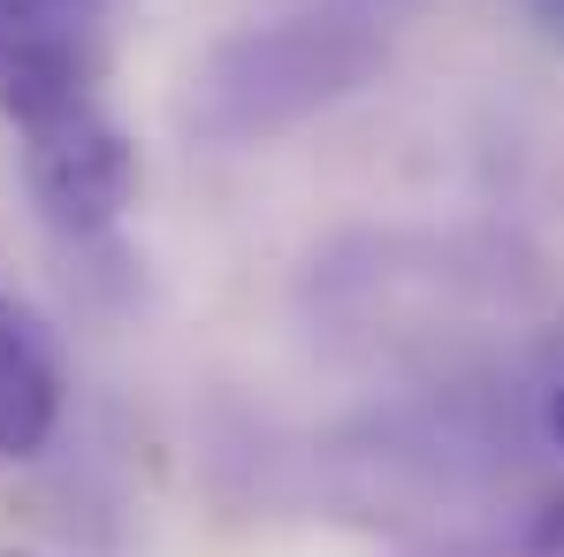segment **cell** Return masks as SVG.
Instances as JSON below:
<instances>
[{
	"label": "cell",
	"mask_w": 564,
	"mask_h": 557,
	"mask_svg": "<svg viewBox=\"0 0 564 557\" xmlns=\"http://www.w3.org/2000/svg\"><path fill=\"white\" fill-rule=\"evenodd\" d=\"M427 557H564V496H542L527 512H511V527H473L451 535Z\"/></svg>",
	"instance_id": "3957f363"
},
{
	"label": "cell",
	"mask_w": 564,
	"mask_h": 557,
	"mask_svg": "<svg viewBox=\"0 0 564 557\" xmlns=\"http://www.w3.org/2000/svg\"><path fill=\"white\" fill-rule=\"evenodd\" d=\"M0 557H15V550H0Z\"/></svg>",
	"instance_id": "8992f818"
},
{
	"label": "cell",
	"mask_w": 564,
	"mask_h": 557,
	"mask_svg": "<svg viewBox=\"0 0 564 557\" xmlns=\"http://www.w3.org/2000/svg\"><path fill=\"white\" fill-rule=\"evenodd\" d=\"M389 46L359 15H275L229 31L184 93V122L206 146H268L282 130H305L313 115L359 99L381 77Z\"/></svg>",
	"instance_id": "6da1fadb"
},
{
	"label": "cell",
	"mask_w": 564,
	"mask_h": 557,
	"mask_svg": "<svg viewBox=\"0 0 564 557\" xmlns=\"http://www.w3.org/2000/svg\"><path fill=\"white\" fill-rule=\"evenodd\" d=\"M550 443H557V451H564V382H557V389H550Z\"/></svg>",
	"instance_id": "5b68a950"
},
{
	"label": "cell",
	"mask_w": 564,
	"mask_h": 557,
	"mask_svg": "<svg viewBox=\"0 0 564 557\" xmlns=\"http://www.w3.org/2000/svg\"><path fill=\"white\" fill-rule=\"evenodd\" d=\"M54 428H62V352L31 306L0 298V459L46 451Z\"/></svg>",
	"instance_id": "7a4b0ae2"
},
{
	"label": "cell",
	"mask_w": 564,
	"mask_h": 557,
	"mask_svg": "<svg viewBox=\"0 0 564 557\" xmlns=\"http://www.w3.org/2000/svg\"><path fill=\"white\" fill-rule=\"evenodd\" d=\"M527 15L542 23V39H557V46H564V0H527Z\"/></svg>",
	"instance_id": "277c9868"
}]
</instances>
